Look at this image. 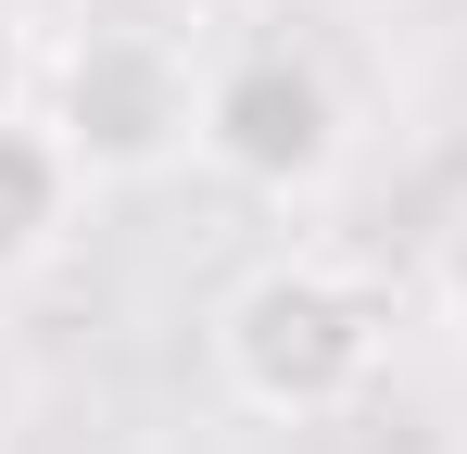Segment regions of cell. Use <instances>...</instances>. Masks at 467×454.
<instances>
[{
	"instance_id": "cell-1",
	"label": "cell",
	"mask_w": 467,
	"mask_h": 454,
	"mask_svg": "<svg viewBox=\"0 0 467 454\" xmlns=\"http://www.w3.org/2000/svg\"><path fill=\"white\" fill-rule=\"evenodd\" d=\"M215 366L253 417H341L367 378H379V303L354 291L341 265H253L215 315Z\"/></svg>"
},
{
	"instance_id": "cell-2",
	"label": "cell",
	"mask_w": 467,
	"mask_h": 454,
	"mask_svg": "<svg viewBox=\"0 0 467 454\" xmlns=\"http://www.w3.org/2000/svg\"><path fill=\"white\" fill-rule=\"evenodd\" d=\"M202 151L228 164L240 190L304 202V190L341 177V88H328L304 51H240V64L202 88Z\"/></svg>"
},
{
	"instance_id": "cell-3",
	"label": "cell",
	"mask_w": 467,
	"mask_h": 454,
	"mask_svg": "<svg viewBox=\"0 0 467 454\" xmlns=\"http://www.w3.org/2000/svg\"><path fill=\"white\" fill-rule=\"evenodd\" d=\"M190 127H202V101H190V76H177L164 38H140V26L77 38V64H64V127H51L77 177H152Z\"/></svg>"
},
{
	"instance_id": "cell-4",
	"label": "cell",
	"mask_w": 467,
	"mask_h": 454,
	"mask_svg": "<svg viewBox=\"0 0 467 454\" xmlns=\"http://www.w3.org/2000/svg\"><path fill=\"white\" fill-rule=\"evenodd\" d=\"M64 190H77V164L51 127H13L0 114V278H26L51 240H64Z\"/></svg>"
},
{
	"instance_id": "cell-5",
	"label": "cell",
	"mask_w": 467,
	"mask_h": 454,
	"mask_svg": "<svg viewBox=\"0 0 467 454\" xmlns=\"http://www.w3.org/2000/svg\"><path fill=\"white\" fill-rule=\"evenodd\" d=\"M430 291H442V315L467 328V215L442 227V253H430Z\"/></svg>"
},
{
	"instance_id": "cell-6",
	"label": "cell",
	"mask_w": 467,
	"mask_h": 454,
	"mask_svg": "<svg viewBox=\"0 0 467 454\" xmlns=\"http://www.w3.org/2000/svg\"><path fill=\"white\" fill-rule=\"evenodd\" d=\"M13 88H26V26H13V0H0V114H13Z\"/></svg>"
}]
</instances>
